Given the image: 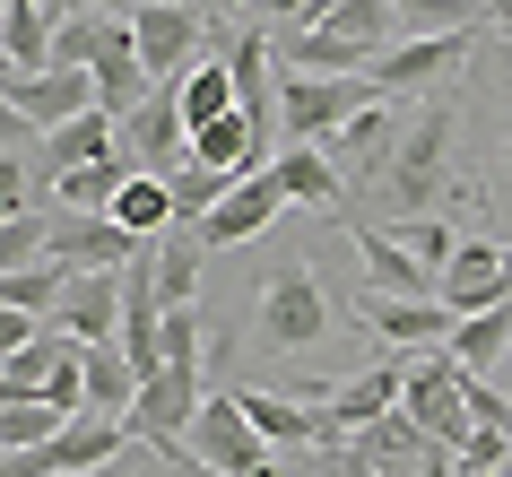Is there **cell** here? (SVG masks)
<instances>
[{
  "instance_id": "1",
  "label": "cell",
  "mask_w": 512,
  "mask_h": 477,
  "mask_svg": "<svg viewBox=\"0 0 512 477\" xmlns=\"http://www.w3.org/2000/svg\"><path fill=\"white\" fill-rule=\"evenodd\" d=\"M452 183H460V79L408 105L391 165H382L374 183L356 191V209H348V217L382 209V226H408V217H443Z\"/></svg>"
},
{
  "instance_id": "2",
  "label": "cell",
  "mask_w": 512,
  "mask_h": 477,
  "mask_svg": "<svg viewBox=\"0 0 512 477\" xmlns=\"http://www.w3.org/2000/svg\"><path fill=\"white\" fill-rule=\"evenodd\" d=\"M322 339H330V295L313 278V252H278L261 295H252V347L278 365H304Z\"/></svg>"
},
{
  "instance_id": "3",
  "label": "cell",
  "mask_w": 512,
  "mask_h": 477,
  "mask_svg": "<svg viewBox=\"0 0 512 477\" xmlns=\"http://www.w3.org/2000/svg\"><path fill=\"white\" fill-rule=\"evenodd\" d=\"M365 105H382L374 79H313V70L278 79V131H287V148H330Z\"/></svg>"
},
{
  "instance_id": "4",
  "label": "cell",
  "mask_w": 512,
  "mask_h": 477,
  "mask_svg": "<svg viewBox=\"0 0 512 477\" xmlns=\"http://www.w3.org/2000/svg\"><path fill=\"white\" fill-rule=\"evenodd\" d=\"M469 382H478V373L460 365L452 347H426V356H408V399H400V408L426 425L443 451H460L469 434H478V417H469Z\"/></svg>"
},
{
  "instance_id": "5",
  "label": "cell",
  "mask_w": 512,
  "mask_h": 477,
  "mask_svg": "<svg viewBox=\"0 0 512 477\" xmlns=\"http://www.w3.org/2000/svg\"><path fill=\"white\" fill-rule=\"evenodd\" d=\"M469 53H478V35H408V44H391V53L365 70V79H374L382 105H417L434 87L469 79Z\"/></svg>"
},
{
  "instance_id": "6",
  "label": "cell",
  "mask_w": 512,
  "mask_h": 477,
  "mask_svg": "<svg viewBox=\"0 0 512 477\" xmlns=\"http://www.w3.org/2000/svg\"><path fill=\"white\" fill-rule=\"evenodd\" d=\"M348 243H356V261H365V295H400V304H443V269H426L400 235H391V226H374V217H348Z\"/></svg>"
},
{
  "instance_id": "7",
  "label": "cell",
  "mask_w": 512,
  "mask_h": 477,
  "mask_svg": "<svg viewBox=\"0 0 512 477\" xmlns=\"http://www.w3.org/2000/svg\"><path fill=\"white\" fill-rule=\"evenodd\" d=\"M122 157H131L139 174H165V183H174V174H183V165H191V122H183V79H165L157 96H148V105H139L131 122H122Z\"/></svg>"
},
{
  "instance_id": "8",
  "label": "cell",
  "mask_w": 512,
  "mask_h": 477,
  "mask_svg": "<svg viewBox=\"0 0 512 477\" xmlns=\"http://www.w3.org/2000/svg\"><path fill=\"white\" fill-rule=\"evenodd\" d=\"M148 243L122 226L113 209H53V252L44 261H61V269H131Z\"/></svg>"
},
{
  "instance_id": "9",
  "label": "cell",
  "mask_w": 512,
  "mask_h": 477,
  "mask_svg": "<svg viewBox=\"0 0 512 477\" xmlns=\"http://www.w3.org/2000/svg\"><path fill=\"white\" fill-rule=\"evenodd\" d=\"M200 408H209V373L200 365H165V373H148V391H139L131 434L139 443H191Z\"/></svg>"
},
{
  "instance_id": "10",
  "label": "cell",
  "mask_w": 512,
  "mask_h": 477,
  "mask_svg": "<svg viewBox=\"0 0 512 477\" xmlns=\"http://www.w3.org/2000/svg\"><path fill=\"white\" fill-rule=\"evenodd\" d=\"M226 70H235V105H243V122H252V139H261V148H287V131H278V70H270V35L261 27H235L226 35Z\"/></svg>"
},
{
  "instance_id": "11",
  "label": "cell",
  "mask_w": 512,
  "mask_h": 477,
  "mask_svg": "<svg viewBox=\"0 0 512 477\" xmlns=\"http://www.w3.org/2000/svg\"><path fill=\"white\" fill-rule=\"evenodd\" d=\"M287 209H296V200H287V183H278V174H243V183L226 191L209 217H200V243H209V252H235V243L270 235Z\"/></svg>"
},
{
  "instance_id": "12",
  "label": "cell",
  "mask_w": 512,
  "mask_h": 477,
  "mask_svg": "<svg viewBox=\"0 0 512 477\" xmlns=\"http://www.w3.org/2000/svg\"><path fill=\"white\" fill-rule=\"evenodd\" d=\"M443 304H452V321L512 304V252H504L495 235H469V243L452 252V269H443Z\"/></svg>"
},
{
  "instance_id": "13",
  "label": "cell",
  "mask_w": 512,
  "mask_h": 477,
  "mask_svg": "<svg viewBox=\"0 0 512 477\" xmlns=\"http://www.w3.org/2000/svg\"><path fill=\"white\" fill-rule=\"evenodd\" d=\"M131 35H139V61H148V70H157V79H191V70H200V9H191V0H148V9H139L131 18Z\"/></svg>"
},
{
  "instance_id": "14",
  "label": "cell",
  "mask_w": 512,
  "mask_h": 477,
  "mask_svg": "<svg viewBox=\"0 0 512 477\" xmlns=\"http://www.w3.org/2000/svg\"><path fill=\"white\" fill-rule=\"evenodd\" d=\"M0 113H27L35 131H70L79 113H96V79H87V70H35V79H0Z\"/></svg>"
},
{
  "instance_id": "15",
  "label": "cell",
  "mask_w": 512,
  "mask_h": 477,
  "mask_svg": "<svg viewBox=\"0 0 512 477\" xmlns=\"http://www.w3.org/2000/svg\"><path fill=\"white\" fill-rule=\"evenodd\" d=\"M53 330H61L70 347L122 339V269H70V295H61Z\"/></svg>"
},
{
  "instance_id": "16",
  "label": "cell",
  "mask_w": 512,
  "mask_h": 477,
  "mask_svg": "<svg viewBox=\"0 0 512 477\" xmlns=\"http://www.w3.org/2000/svg\"><path fill=\"white\" fill-rule=\"evenodd\" d=\"M235 399H243V417L270 434V451H322V443H348V425L330 417V408H304V399H278V391H243V382H235Z\"/></svg>"
},
{
  "instance_id": "17",
  "label": "cell",
  "mask_w": 512,
  "mask_h": 477,
  "mask_svg": "<svg viewBox=\"0 0 512 477\" xmlns=\"http://www.w3.org/2000/svg\"><path fill=\"white\" fill-rule=\"evenodd\" d=\"M400 399H408V356H391V347H382L365 373H348V382L330 391V417L348 425V434H365V425L400 417Z\"/></svg>"
},
{
  "instance_id": "18",
  "label": "cell",
  "mask_w": 512,
  "mask_h": 477,
  "mask_svg": "<svg viewBox=\"0 0 512 477\" xmlns=\"http://www.w3.org/2000/svg\"><path fill=\"white\" fill-rule=\"evenodd\" d=\"M400 122H408L400 105H365V113L348 122V131L330 139V165L348 174V209H356V191H365V183L382 174V165H391V148H400Z\"/></svg>"
},
{
  "instance_id": "19",
  "label": "cell",
  "mask_w": 512,
  "mask_h": 477,
  "mask_svg": "<svg viewBox=\"0 0 512 477\" xmlns=\"http://www.w3.org/2000/svg\"><path fill=\"white\" fill-rule=\"evenodd\" d=\"M365 330L382 347H408V356H426V347H452V304H400V295H365Z\"/></svg>"
},
{
  "instance_id": "20",
  "label": "cell",
  "mask_w": 512,
  "mask_h": 477,
  "mask_svg": "<svg viewBox=\"0 0 512 477\" xmlns=\"http://www.w3.org/2000/svg\"><path fill=\"white\" fill-rule=\"evenodd\" d=\"M122 53H139V35H131V18H105V9H79L70 27L53 35V70H105V61H122Z\"/></svg>"
},
{
  "instance_id": "21",
  "label": "cell",
  "mask_w": 512,
  "mask_h": 477,
  "mask_svg": "<svg viewBox=\"0 0 512 477\" xmlns=\"http://www.w3.org/2000/svg\"><path fill=\"white\" fill-rule=\"evenodd\" d=\"M113 148H122V122H113V113L96 105V113H79L70 131H44V148H35V165H44V183H61V174H79V165L113 157Z\"/></svg>"
},
{
  "instance_id": "22",
  "label": "cell",
  "mask_w": 512,
  "mask_h": 477,
  "mask_svg": "<svg viewBox=\"0 0 512 477\" xmlns=\"http://www.w3.org/2000/svg\"><path fill=\"white\" fill-rule=\"evenodd\" d=\"M79 365H87V408H96V417H122V425H131V408H139V391H148V382H139V365L122 356V339L79 347Z\"/></svg>"
},
{
  "instance_id": "23",
  "label": "cell",
  "mask_w": 512,
  "mask_h": 477,
  "mask_svg": "<svg viewBox=\"0 0 512 477\" xmlns=\"http://www.w3.org/2000/svg\"><path fill=\"white\" fill-rule=\"evenodd\" d=\"M200 269H209V243H200V226H174V235L148 243V278H157L165 313H174V304H200Z\"/></svg>"
},
{
  "instance_id": "24",
  "label": "cell",
  "mask_w": 512,
  "mask_h": 477,
  "mask_svg": "<svg viewBox=\"0 0 512 477\" xmlns=\"http://www.w3.org/2000/svg\"><path fill=\"white\" fill-rule=\"evenodd\" d=\"M270 174L287 183V200H296V209H339V217H348V174L330 165V148H278Z\"/></svg>"
},
{
  "instance_id": "25",
  "label": "cell",
  "mask_w": 512,
  "mask_h": 477,
  "mask_svg": "<svg viewBox=\"0 0 512 477\" xmlns=\"http://www.w3.org/2000/svg\"><path fill=\"white\" fill-rule=\"evenodd\" d=\"M53 18L35 9V0H0V53H9V79H35V70H53Z\"/></svg>"
},
{
  "instance_id": "26",
  "label": "cell",
  "mask_w": 512,
  "mask_h": 477,
  "mask_svg": "<svg viewBox=\"0 0 512 477\" xmlns=\"http://www.w3.org/2000/svg\"><path fill=\"white\" fill-rule=\"evenodd\" d=\"M61 356H70V339L44 321V339H27V347L0 356V399H44V382L61 373Z\"/></svg>"
},
{
  "instance_id": "27",
  "label": "cell",
  "mask_w": 512,
  "mask_h": 477,
  "mask_svg": "<svg viewBox=\"0 0 512 477\" xmlns=\"http://www.w3.org/2000/svg\"><path fill=\"white\" fill-rule=\"evenodd\" d=\"M113 217H122L139 243H157V235H174V226H183V217H174V183H165V174H131V183H122V200H113Z\"/></svg>"
},
{
  "instance_id": "28",
  "label": "cell",
  "mask_w": 512,
  "mask_h": 477,
  "mask_svg": "<svg viewBox=\"0 0 512 477\" xmlns=\"http://www.w3.org/2000/svg\"><path fill=\"white\" fill-rule=\"evenodd\" d=\"M61 295H70V269H61V261H44V269H0V313L53 321V313H61Z\"/></svg>"
},
{
  "instance_id": "29",
  "label": "cell",
  "mask_w": 512,
  "mask_h": 477,
  "mask_svg": "<svg viewBox=\"0 0 512 477\" xmlns=\"http://www.w3.org/2000/svg\"><path fill=\"white\" fill-rule=\"evenodd\" d=\"M139 165L122 157V148H113V157H96V165H79V174H61L53 183V200L61 209H113V200H122V183H131Z\"/></svg>"
},
{
  "instance_id": "30",
  "label": "cell",
  "mask_w": 512,
  "mask_h": 477,
  "mask_svg": "<svg viewBox=\"0 0 512 477\" xmlns=\"http://www.w3.org/2000/svg\"><path fill=\"white\" fill-rule=\"evenodd\" d=\"M452 356H460L469 373H495V365L512 356V304H495V313H469V321L452 330Z\"/></svg>"
},
{
  "instance_id": "31",
  "label": "cell",
  "mask_w": 512,
  "mask_h": 477,
  "mask_svg": "<svg viewBox=\"0 0 512 477\" xmlns=\"http://www.w3.org/2000/svg\"><path fill=\"white\" fill-rule=\"evenodd\" d=\"M322 27H330V35H348L356 53H374V61L400 44V18H391V0H339Z\"/></svg>"
},
{
  "instance_id": "32",
  "label": "cell",
  "mask_w": 512,
  "mask_h": 477,
  "mask_svg": "<svg viewBox=\"0 0 512 477\" xmlns=\"http://www.w3.org/2000/svg\"><path fill=\"white\" fill-rule=\"evenodd\" d=\"M391 18H400V44L408 35H478V0H391Z\"/></svg>"
},
{
  "instance_id": "33",
  "label": "cell",
  "mask_w": 512,
  "mask_h": 477,
  "mask_svg": "<svg viewBox=\"0 0 512 477\" xmlns=\"http://www.w3.org/2000/svg\"><path fill=\"white\" fill-rule=\"evenodd\" d=\"M226 113H243L235 105V70H226V61H200V70L183 79V122L209 131V122H226Z\"/></svg>"
},
{
  "instance_id": "34",
  "label": "cell",
  "mask_w": 512,
  "mask_h": 477,
  "mask_svg": "<svg viewBox=\"0 0 512 477\" xmlns=\"http://www.w3.org/2000/svg\"><path fill=\"white\" fill-rule=\"evenodd\" d=\"M96 477H217L200 451H183V443H131L113 469H96Z\"/></svg>"
},
{
  "instance_id": "35",
  "label": "cell",
  "mask_w": 512,
  "mask_h": 477,
  "mask_svg": "<svg viewBox=\"0 0 512 477\" xmlns=\"http://www.w3.org/2000/svg\"><path fill=\"white\" fill-rule=\"evenodd\" d=\"M61 425L70 417H61L53 399H9V408H0V451H44Z\"/></svg>"
},
{
  "instance_id": "36",
  "label": "cell",
  "mask_w": 512,
  "mask_h": 477,
  "mask_svg": "<svg viewBox=\"0 0 512 477\" xmlns=\"http://www.w3.org/2000/svg\"><path fill=\"white\" fill-rule=\"evenodd\" d=\"M235 183H243V174H217V165H183V174H174V217H183V226H200V217H209Z\"/></svg>"
},
{
  "instance_id": "37",
  "label": "cell",
  "mask_w": 512,
  "mask_h": 477,
  "mask_svg": "<svg viewBox=\"0 0 512 477\" xmlns=\"http://www.w3.org/2000/svg\"><path fill=\"white\" fill-rule=\"evenodd\" d=\"M44 252H53V217H0V269H35Z\"/></svg>"
},
{
  "instance_id": "38",
  "label": "cell",
  "mask_w": 512,
  "mask_h": 477,
  "mask_svg": "<svg viewBox=\"0 0 512 477\" xmlns=\"http://www.w3.org/2000/svg\"><path fill=\"white\" fill-rule=\"evenodd\" d=\"M400 243H408V252H417L426 269H452V252H460L469 235H452V217H408V226H400Z\"/></svg>"
},
{
  "instance_id": "39",
  "label": "cell",
  "mask_w": 512,
  "mask_h": 477,
  "mask_svg": "<svg viewBox=\"0 0 512 477\" xmlns=\"http://www.w3.org/2000/svg\"><path fill=\"white\" fill-rule=\"evenodd\" d=\"M44 399H53L61 417H87V365H79V347L61 356V373H53V382H44Z\"/></svg>"
},
{
  "instance_id": "40",
  "label": "cell",
  "mask_w": 512,
  "mask_h": 477,
  "mask_svg": "<svg viewBox=\"0 0 512 477\" xmlns=\"http://www.w3.org/2000/svg\"><path fill=\"white\" fill-rule=\"evenodd\" d=\"M339 0H261V18H278V27H322Z\"/></svg>"
},
{
  "instance_id": "41",
  "label": "cell",
  "mask_w": 512,
  "mask_h": 477,
  "mask_svg": "<svg viewBox=\"0 0 512 477\" xmlns=\"http://www.w3.org/2000/svg\"><path fill=\"white\" fill-rule=\"evenodd\" d=\"M478 9H486V27H495V35H512V0H478Z\"/></svg>"
},
{
  "instance_id": "42",
  "label": "cell",
  "mask_w": 512,
  "mask_h": 477,
  "mask_svg": "<svg viewBox=\"0 0 512 477\" xmlns=\"http://www.w3.org/2000/svg\"><path fill=\"white\" fill-rule=\"evenodd\" d=\"M87 9H105V18H139L148 0H87Z\"/></svg>"
},
{
  "instance_id": "43",
  "label": "cell",
  "mask_w": 512,
  "mask_h": 477,
  "mask_svg": "<svg viewBox=\"0 0 512 477\" xmlns=\"http://www.w3.org/2000/svg\"><path fill=\"white\" fill-rule=\"evenodd\" d=\"M504 209H512V148H504Z\"/></svg>"
},
{
  "instance_id": "44",
  "label": "cell",
  "mask_w": 512,
  "mask_h": 477,
  "mask_svg": "<svg viewBox=\"0 0 512 477\" xmlns=\"http://www.w3.org/2000/svg\"><path fill=\"white\" fill-rule=\"evenodd\" d=\"M495 373H504V391H512V356H504V365H495Z\"/></svg>"
},
{
  "instance_id": "45",
  "label": "cell",
  "mask_w": 512,
  "mask_h": 477,
  "mask_svg": "<svg viewBox=\"0 0 512 477\" xmlns=\"http://www.w3.org/2000/svg\"><path fill=\"white\" fill-rule=\"evenodd\" d=\"M191 9H200V0H191Z\"/></svg>"
},
{
  "instance_id": "46",
  "label": "cell",
  "mask_w": 512,
  "mask_h": 477,
  "mask_svg": "<svg viewBox=\"0 0 512 477\" xmlns=\"http://www.w3.org/2000/svg\"><path fill=\"white\" fill-rule=\"evenodd\" d=\"M235 9H243V0H235Z\"/></svg>"
},
{
  "instance_id": "47",
  "label": "cell",
  "mask_w": 512,
  "mask_h": 477,
  "mask_svg": "<svg viewBox=\"0 0 512 477\" xmlns=\"http://www.w3.org/2000/svg\"><path fill=\"white\" fill-rule=\"evenodd\" d=\"M504 477H512V469H504Z\"/></svg>"
}]
</instances>
